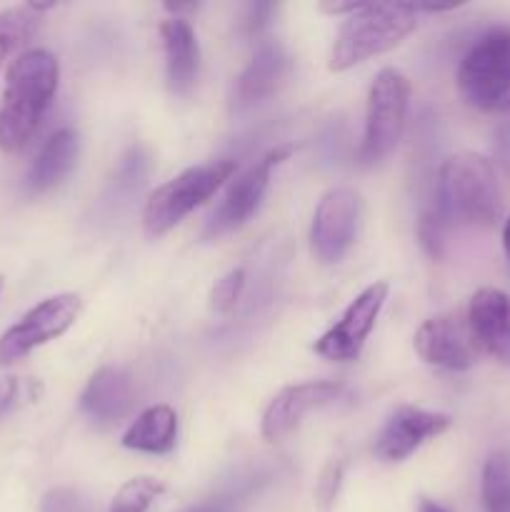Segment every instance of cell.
<instances>
[{
  "instance_id": "6da1fadb",
  "label": "cell",
  "mask_w": 510,
  "mask_h": 512,
  "mask_svg": "<svg viewBox=\"0 0 510 512\" xmlns=\"http://www.w3.org/2000/svg\"><path fill=\"white\" fill-rule=\"evenodd\" d=\"M58 80L60 63L50 50H25L10 63L0 98L3 153H20L35 138L58 93Z\"/></svg>"
},
{
  "instance_id": "7a4b0ae2",
  "label": "cell",
  "mask_w": 510,
  "mask_h": 512,
  "mask_svg": "<svg viewBox=\"0 0 510 512\" xmlns=\"http://www.w3.org/2000/svg\"><path fill=\"white\" fill-rule=\"evenodd\" d=\"M438 215L445 223L490 228L503 215V190L490 158L463 150L440 165Z\"/></svg>"
},
{
  "instance_id": "3957f363",
  "label": "cell",
  "mask_w": 510,
  "mask_h": 512,
  "mask_svg": "<svg viewBox=\"0 0 510 512\" xmlns=\"http://www.w3.org/2000/svg\"><path fill=\"white\" fill-rule=\"evenodd\" d=\"M418 28V13L413 3H360L350 15H345L328 68L343 73L353 65L383 55L403 43Z\"/></svg>"
},
{
  "instance_id": "277c9868",
  "label": "cell",
  "mask_w": 510,
  "mask_h": 512,
  "mask_svg": "<svg viewBox=\"0 0 510 512\" xmlns=\"http://www.w3.org/2000/svg\"><path fill=\"white\" fill-rule=\"evenodd\" d=\"M455 85L468 108L488 115L510 113V28L488 30L470 45Z\"/></svg>"
},
{
  "instance_id": "5b68a950",
  "label": "cell",
  "mask_w": 510,
  "mask_h": 512,
  "mask_svg": "<svg viewBox=\"0 0 510 512\" xmlns=\"http://www.w3.org/2000/svg\"><path fill=\"white\" fill-rule=\"evenodd\" d=\"M233 160H215V163L193 165L173 180L163 183L150 193L143 208V230L150 240L163 238L175 228L185 215L193 213L198 205L213 198L225 180L233 178Z\"/></svg>"
},
{
  "instance_id": "8992f818",
  "label": "cell",
  "mask_w": 510,
  "mask_h": 512,
  "mask_svg": "<svg viewBox=\"0 0 510 512\" xmlns=\"http://www.w3.org/2000/svg\"><path fill=\"white\" fill-rule=\"evenodd\" d=\"M410 103V83L400 70L383 68L375 75L365 105V135L360 160L365 165L388 158L400 143Z\"/></svg>"
},
{
  "instance_id": "52a82bcc",
  "label": "cell",
  "mask_w": 510,
  "mask_h": 512,
  "mask_svg": "<svg viewBox=\"0 0 510 512\" xmlns=\"http://www.w3.org/2000/svg\"><path fill=\"white\" fill-rule=\"evenodd\" d=\"M80 308L83 303L75 293H58L30 308L18 323H13L0 335V365L18 363L33 350L68 333L78 320Z\"/></svg>"
},
{
  "instance_id": "ba28073f",
  "label": "cell",
  "mask_w": 510,
  "mask_h": 512,
  "mask_svg": "<svg viewBox=\"0 0 510 512\" xmlns=\"http://www.w3.org/2000/svg\"><path fill=\"white\" fill-rule=\"evenodd\" d=\"M290 153H293V145H278V148H273L270 153H265L258 163H253L248 170H243V173L230 183L223 200H220L218 208L210 215L208 225H205L203 230V238L215 240L220 238V235L233 233L240 225L248 223V220L253 218L255 210L260 208V203H263L265 193H268L273 168H278L283 160H288Z\"/></svg>"
},
{
  "instance_id": "9c48e42d",
  "label": "cell",
  "mask_w": 510,
  "mask_h": 512,
  "mask_svg": "<svg viewBox=\"0 0 510 512\" xmlns=\"http://www.w3.org/2000/svg\"><path fill=\"white\" fill-rule=\"evenodd\" d=\"M363 200L350 188H333L320 198L310 225V248L323 265H335L348 255L358 235Z\"/></svg>"
},
{
  "instance_id": "30bf717a",
  "label": "cell",
  "mask_w": 510,
  "mask_h": 512,
  "mask_svg": "<svg viewBox=\"0 0 510 512\" xmlns=\"http://www.w3.org/2000/svg\"><path fill=\"white\" fill-rule=\"evenodd\" d=\"M385 300H388V283L385 280L368 285L345 308L338 323L315 340V353L320 358L330 360V363H350V360H358V355L363 353L365 340H368L375 323H378V315L383 310Z\"/></svg>"
},
{
  "instance_id": "8fae6325",
  "label": "cell",
  "mask_w": 510,
  "mask_h": 512,
  "mask_svg": "<svg viewBox=\"0 0 510 512\" xmlns=\"http://www.w3.org/2000/svg\"><path fill=\"white\" fill-rule=\"evenodd\" d=\"M343 395L345 385L335 383V380H308V383L288 385L265 408L263 420H260V435L265 443H280L298 430L305 415L338 403Z\"/></svg>"
},
{
  "instance_id": "7c38bea8",
  "label": "cell",
  "mask_w": 510,
  "mask_h": 512,
  "mask_svg": "<svg viewBox=\"0 0 510 512\" xmlns=\"http://www.w3.org/2000/svg\"><path fill=\"white\" fill-rule=\"evenodd\" d=\"M450 425H453L450 415L415 408V405H400L388 415L380 433L375 435V458L383 463H403L428 440L448 433Z\"/></svg>"
},
{
  "instance_id": "4fadbf2b",
  "label": "cell",
  "mask_w": 510,
  "mask_h": 512,
  "mask_svg": "<svg viewBox=\"0 0 510 512\" xmlns=\"http://www.w3.org/2000/svg\"><path fill=\"white\" fill-rule=\"evenodd\" d=\"M413 348L428 365L453 373H463L475 365V343L470 338L468 323H463L458 315L443 313L425 320L415 333Z\"/></svg>"
},
{
  "instance_id": "5bb4252c",
  "label": "cell",
  "mask_w": 510,
  "mask_h": 512,
  "mask_svg": "<svg viewBox=\"0 0 510 512\" xmlns=\"http://www.w3.org/2000/svg\"><path fill=\"white\" fill-rule=\"evenodd\" d=\"M465 323L475 348L510 368V295L498 288L475 290Z\"/></svg>"
},
{
  "instance_id": "9a60e30c",
  "label": "cell",
  "mask_w": 510,
  "mask_h": 512,
  "mask_svg": "<svg viewBox=\"0 0 510 512\" xmlns=\"http://www.w3.org/2000/svg\"><path fill=\"white\" fill-rule=\"evenodd\" d=\"M290 75V58L285 48L275 40H265L255 48L250 63L240 70L233 83V108L245 110L253 105L265 103L280 93Z\"/></svg>"
},
{
  "instance_id": "2e32d148",
  "label": "cell",
  "mask_w": 510,
  "mask_h": 512,
  "mask_svg": "<svg viewBox=\"0 0 510 512\" xmlns=\"http://www.w3.org/2000/svg\"><path fill=\"white\" fill-rule=\"evenodd\" d=\"M130 408H133V383L120 368L105 365L95 370L80 393V413L100 428L120 423Z\"/></svg>"
},
{
  "instance_id": "e0dca14e",
  "label": "cell",
  "mask_w": 510,
  "mask_h": 512,
  "mask_svg": "<svg viewBox=\"0 0 510 512\" xmlns=\"http://www.w3.org/2000/svg\"><path fill=\"white\" fill-rule=\"evenodd\" d=\"M165 50V83L170 95L188 98L198 78V38L185 18H170L160 25Z\"/></svg>"
},
{
  "instance_id": "ac0fdd59",
  "label": "cell",
  "mask_w": 510,
  "mask_h": 512,
  "mask_svg": "<svg viewBox=\"0 0 510 512\" xmlns=\"http://www.w3.org/2000/svg\"><path fill=\"white\" fill-rule=\"evenodd\" d=\"M78 160V133L73 128H60L43 143L33 165L25 175V190L30 195H43L63 183Z\"/></svg>"
},
{
  "instance_id": "d6986e66",
  "label": "cell",
  "mask_w": 510,
  "mask_h": 512,
  "mask_svg": "<svg viewBox=\"0 0 510 512\" xmlns=\"http://www.w3.org/2000/svg\"><path fill=\"white\" fill-rule=\"evenodd\" d=\"M123 448L135 453L165 455L178 443V413L170 405H153L143 410L123 433Z\"/></svg>"
},
{
  "instance_id": "ffe728a7",
  "label": "cell",
  "mask_w": 510,
  "mask_h": 512,
  "mask_svg": "<svg viewBox=\"0 0 510 512\" xmlns=\"http://www.w3.org/2000/svg\"><path fill=\"white\" fill-rule=\"evenodd\" d=\"M480 495L485 512H510V458L500 450L485 460Z\"/></svg>"
},
{
  "instance_id": "44dd1931",
  "label": "cell",
  "mask_w": 510,
  "mask_h": 512,
  "mask_svg": "<svg viewBox=\"0 0 510 512\" xmlns=\"http://www.w3.org/2000/svg\"><path fill=\"white\" fill-rule=\"evenodd\" d=\"M38 30V13L30 5L0 13V65L15 48L28 43Z\"/></svg>"
},
{
  "instance_id": "7402d4cb",
  "label": "cell",
  "mask_w": 510,
  "mask_h": 512,
  "mask_svg": "<svg viewBox=\"0 0 510 512\" xmlns=\"http://www.w3.org/2000/svg\"><path fill=\"white\" fill-rule=\"evenodd\" d=\"M165 493V485L160 480L140 475V478L128 480L123 488L115 493L108 512H148L150 505Z\"/></svg>"
},
{
  "instance_id": "603a6c76",
  "label": "cell",
  "mask_w": 510,
  "mask_h": 512,
  "mask_svg": "<svg viewBox=\"0 0 510 512\" xmlns=\"http://www.w3.org/2000/svg\"><path fill=\"white\" fill-rule=\"evenodd\" d=\"M243 288H245V270L243 268L228 270V273L213 285V290H210V298H208L210 310H215V313L220 315H228L230 310L238 305L240 295H243Z\"/></svg>"
},
{
  "instance_id": "cb8c5ba5",
  "label": "cell",
  "mask_w": 510,
  "mask_h": 512,
  "mask_svg": "<svg viewBox=\"0 0 510 512\" xmlns=\"http://www.w3.org/2000/svg\"><path fill=\"white\" fill-rule=\"evenodd\" d=\"M418 240L420 248L433 260H440L445 255V220L438 213H425L418 223Z\"/></svg>"
},
{
  "instance_id": "d4e9b609",
  "label": "cell",
  "mask_w": 510,
  "mask_h": 512,
  "mask_svg": "<svg viewBox=\"0 0 510 512\" xmlns=\"http://www.w3.org/2000/svg\"><path fill=\"white\" fill-rule=\"evenodd\" d=\"M343 473H345L343 460H330V463L323 468V473H320L318 483H315V503H318L323 510H328L330 505L335 503V498H338L340 483H343Z\"/></svg>"
},
{
  "instance_id": "484cf974",
  "label": "cell",
  "mask_w": 510,
  "mask_h": 512,
  "mask_svg": "<svg viewBox=\"0 0 510 512\" xmlns=\"http://www.w3.org/2000/svg\"><path fill=\"white\" fill-rule=\"evenodd\" d=\"M40 512H88V503L75 490L55 488L43 498Z\"/></svg>"
},
{
  "instance_id": "4316f807",
  "label": "cell",
  "mask_w": 510,
  "mask_h": 512,
  "mask_svg": "<svg viewBox=\"0 0 510 512\" xmlns=\"http://www.w3.org/2000/svg\"><path fill=\"white\" fill-rule=\"evenodd\" d=\"M273 13V5H248V8H245V30H248V35H258L260 30L265 28V25H268V15Z\"/></svg>"
},
{
  "instance_id": "83f0119b",
  "label": "cell",
  "mask_w": 510,
  "mask_h": 512,
  "mask_svg": "<svg viewBox=\"0 0 510 512\" xmlns=\"http://www.w3.org/2000/svg\"><path fill=\"white\" fill-rule=\"evenodd\" d=\"M20 395H23V388H20L18 378H0V415L13 410L18 405Z\"/></svg>"
},
{
  "instance_id": "f1b7e54d",
  "label": "cell",
  "mask_w": 510,
  "mask_h": 512,
  "mask_svg": "<svg viewBox=\"0 0 510 512\" xmlns=\"http://www.w3.org/2000/svg\"><path fill=\"white\" fill-rule=\"evenodd\" d=\"M183 512H238V510H235L233 503H228V500H208V503L193 505V508Z\"/></svg>"
},
{
  "instance_id": "f546056e",
  "label": "cell",
  "mask_w": 510,
  "mask_h": 512,
  "mask_svg": "<svg viewBox=\"0 0 510 512\" xmlns=\"http://www.w3.org/2000/svg\"><path fill=\"white\" fill-rule=\"evenodd\" d=\"M358 5L360 3H353V0H350V3H323L320 5V10L328 15H350Z\"/></svg>"
},
{
  "instance_id": "4dcf8cb0",
  "label": "cell",
  "mask_w": 510,
  "mask_h": 512,
  "mask_svg": "<svg viewBox=\"0 0 510 512\" xmlns=\"http://www.w3.org/2000/svg\"><path fill=\"white\" fill-rule=\"evenodd\" d=\"M418 512H450L448 508H443L440 503H435V500L430 498H420L418 503Z\"/></svg>"
},
{
  "instance_id": "1f68e13d",
  "label": "cell",
  "mask_w": 510,
  "mask_h": 512,
  "mask_svg": "<svg viewBox=\"0 0 510 512\" xmlns=\"http://www.w3.org/2000/svg\"><path fill=\"white\" fill-rule=\"evenodd\" d=\"M503 253H505V258L510 260V215L505 218V223H503Z\"/></svg>"
},
{
  "instance_id": "d6a6232c",
  "label": "cell",
  "mask_w": 510,
  "mask_h": 512,
  "mask_svg": "<svg viewBox=\"0 0 510 512\" xmlns=\"http://www.w3.org/2000/svg\"><path fill=\"white\" fill-rule=\"evenodd\" d=\"M508 145H510V123L503 128V148H508Z\"/></svg>"
},
{
  "instance_id": "836d02e7",
  "label": "cell",
  "mask_w": 510,
  "mask_h": 512,
  "mask_svg": "<svg viewBox=\"0 0 510 512\" xmlns=\"http://www.w3.org/2000/svg\"><path fill=\"white\" fill-rule=\"evenodd\" d=\"M3 285H5V278H3V275H0V293H3Z\"/></svg>"
}]
</instances>
